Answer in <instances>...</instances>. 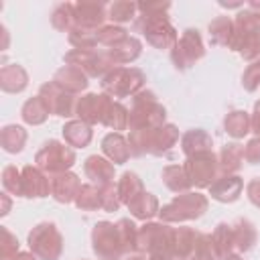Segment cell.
<instances>
[{
	"mask_svg": "<svg viewBox=\"0 0 260 260\" xmlns=\"http://www.w3.org/2000/svg\"><path fill=\"white\" fill-rule=\"evenodd\" d=\"M242 87L246 91H256L260 87V59L252 61L242 73Z\"/></svg>",
	"mask_w": 260,
	"mask_h": 260,
	"instance_id": "48",
	"label": "cell"
},
{
	"mask_svg": "<svg viewBox=\"0 0 260 260\" xmlns=\"http://www.w3.org/2000/svg\"><path fill=\"white\" fill-rule=\"evenodd\" d=\"M102 152L108 160H112L114 165H124L128 162V158L132 156L130 152V144L128 138L122 136L120 132H110L102 138Z\"/></svg>",
	"mask_w": 260,
	"mask_h": 260,
	"instance_id": "20",
	"label": "cell"
},
{
	"mask_svg": "<svg viewBox=\"0 0 260 260\" xmlns=\"http://www.w3.org/2000/svg\"><path fill=\"white\" fill-rule=\"evenodd\" d=\"M73 10H75V26L100 30L108 20V4L104 2L79 0L73 4Z\"/></svg>",
	"mask_w": 260,
	"mask_h": 260,
	"instance_id": "15",
	"label": "cell"
},
{
	"mask_svg": "<svg viewBox=\"0 0 260 260\" xmlns=\"http://www.w3.org/2000/svg\"><path fill=\"white\" fill-rule=\"evenodd\" d=\"M110 104H112V98L108 93H104V91L102 93L79 95L77 98V106H75V116H77V120H81V122H85L89 126L102 124Z\"/></svg>",
	"mask_w": 260,
	"mask_h": 260,
	"instance_id": "14",
	"label": "cell"
},
{
	"mask_svg": "<svg viewBox=\"0 0 260 260\" xmlns=\"http://www.w3.org/2000/svg\"><path fill=\"white\" fill-rule=\"evenodd\" d=\"M83 173L89 179V183L98 185V187H106L114 183L116 171H114V162L108 160L106 156L100 154H91L83 160Z\"/></svg>",
	"mask_w": 260,
	"mask_h": 260,
	"instance_id": "17",
	"label": "cell"
},
{
	"mask_svg": "<svg viewBox=\"0 0 260 260\" xmlns=\"http://www.w3.org/2000/svg\"><path fill=\"white\" fill-rule=\"evenodd\" d=\"M221 8H242L244 4L242 2H219Z\"/></svg>",
	"mask_w": 260,
	"mask_h": 260,
	"instance_id": "58",
	"label": "cell"
},
{
	"mask_svg": "<svg viewBox=\"0 0 260 260\" xmlns=\"http://www.w3.org/2000/svg\"><path fill=\"white\" fill-rule=\"evenodd\" d=\"M39 95L43 98V102L47 104V108H49V112L53 116H59V118H71V116H75L77 95L75 93H69L67 89H63L53 79L41 85Z\"/></svg>",
	"mask_w": 260,
	"mask_h": 260,
	"instance_id": "13",
	"label": "cell"
},
{
	"mask_svg": "<svg viewBox=\"0 0 260 260\" xmlns=\"http://www.w3.org/2000/svg\"><path fill=\"white\" fill-rule=\"evenodd\" d=\"M116 228H118V234H120L124 252L126 254L138 252V225L132 219H128V217H122V219L116 221Z\"/></svg>",
	"mask_w": 260,
	"mask_h": 260,
	"instance_id": "42",
	"label": "cell"
},
{
	"mask_svg": "<svg viewBox=\"0 0 260 260\" xmlns=\"http://www.w3.org/2000/svg\"><path fill=\"white\" fill-rule=\"evenodd\" d=\"M87 79H89V77H87L81 69H77V67H73V65H63V67H59V69L55 71V75H53V81H55V83H59L63 89H67L69 93H75V95H79L81 91L87 89V85H89Z\"/></svg>",
	"mask_w": 260,
	"mask_h": 260,
	"instance_id": "21",
	"label": "cell"
},
{
	"mask_svg": "<svg viewBox=\"0 0 260 260\" xmlns=\"http://www.w3.org/2000/svg\"><path fill=\"white\" fill-rule=\"evenodd\" d=\"M128 118H130L128 108H126L124 104L112 100V104H110V108H108V112H106L102 124H104L106 128L114 130V132H120V130H126V128H128Z\"/></svg>",
	"mask_w": 260,
	"mask_h": 260,
	"instance_id": "38",
	"label": "cell"
},
{
	"mask_svg": "<svg viewBox=\"0 0 260 260\" xmlns=\"http://www.w3.org/2000/svg\"><path fill=\"white\" fill-rule=\"evenodd\" d=\"M173 240L175 228L165 221H146L138 228V252L150 254H167L173 256Z\"/></svg>",
	"mask_w": 260,
	"mask_h": 260,
	"instance_id": "7",
	"label": "cell"
},
{
	"mask_svg": "<svg viewBox=\"0 0 260 260\" xmlns=\"http://www.w3.org/2000/svg\"><path fill=\"white\" fill-rule=\"evenodd\" d=\"M134 26L144 35L146 43L154 49H173V45L179 39L167 14H138Z\"/></svg>",
	"mask_w": 260,
	"mask_h": 260,
	"instance_id": "5",
	"label": "cell"
},
{
	"mask_svg": "<svg viewBox=\"0 0 260 260\" xmlns=\"http://www.w3.org/2000/svg\"><path fill=\"white\" fill-rule=\"evenodd\" d=\"M232 234H234V252L244 254V252H250L256 246L258 232H256V225L250 219H246V217L236 219L232 223Z\"/></svg>",
	"mask_w": 260,
	"mask_h": 260,
	"instance_id": "26",
	"label": "cell"
},
{
	"mask_svg": "<svg viewBox=\"0 0 260 260\" xmlns=\"http://www.w3.org/2000/svg\"><path fill=\"white\" fill-rule=\"evenodd\" d=\"M91 250L98 260H122L126 256L116 223L102 219L91 228Z\"/></svg>",
	"mask_w": 260,
	"mask_h": 260,
	"instance_id": "10",
	"label": "cell"
},
{
	"mask_svg": "<svg viewBox=\"0 0 260 260\" xmlns=\"http://www.w3.org/2000/svg\"><path fill=\"white\" fill-rule=\"evenodd\" d=\"M160 179L167 185V189H171L177 195L191 191V181H189L183 165H169V167H165L162 173H160Z\"/></svg>",
	"mask_w": 260,
	"mask_h": 260,
	"instance_id": "33",
	"label": "cell"
},
{
	"mask_svg": "<svg viewBox=\"0 0 260 260\" xmlns=\"http://www.w3.org/2000/svg\"><path fill=\"white\" fill-rule=\"evenodd\" d=\"M207 30H209V41H211V45H219V47L232 49L234 35H236L234 18H230V16H217V18H213V20L209 22Z\"/></svg>",
	"mask_w": 260,
	"mask_h": 260,
	"instance_id": "28",
	"label": "cell"
},
{
	"mask_svg": "<svg viewBox=\"0 0 260 260\" xmlns=\"http://www.w3.org/2000/svg\"><path fill=\"white\" fill-rule=\"evenodd\" d=\"M193 260H219V254H217V248H215V244H213L211 234L199 232Z\"/></svg>",
	"mask_w": 260,
	"mask_h": 260,
	"instance_id": "47",
	"label": "cell"
},
{
	"mask_svg": "<svg viewBox=\"0 0 260 260\" xmlns=\"http://www.w3.org/2000/svg\"><path fill=\"white\" fill-rule=\"evenodd\" d=\"M26 138H28L26 130L22 126H18V124H8V126H4L0 130V144L10 154L20 152L24 148V144H26Z\"/></svg>",
	"mask_w": 260,
	"mask_h": 260,
	"instance_id": "35",
	"label": "cell"
},
{
	"mask_svg": "<svg viewBox=\"0 0 260 260\" xmlns=\"http://www.w3.org/2000/svg\"><path fill=\"white\" fill-rule=\"evenodd\" d=\"M244 160L250 165H260V136H254L244 146Z\"/></svg>",
	"mask_w": 260,
	"mask_h": 260,
	"instance_id": "51",
	"label": "cell"
},
{
	"mask_svg": "<svg viewBox=\"0 0 260 260\" xmlns=\"http://www.w3.org/2000/svg\"><path fill=\"white\" fill-rule=\"evenodd\" d=\"M209 207V201L203 193L199 191H187L175 195L167 205L160 207L158 217L165 223H183V221H193L205 215Z\"/></svg>",
	"mask_w": 260,
	"mask_h": 260,
	"instance_id": "3",
	"label": "cell"
},
{
	"mask_svg": "<svg viewBox=\"0 0 260 260\" xmlns=\"http://www.w3.org/2000/svg\"><path fill=\"white\" fill-rule=\"evenodd\" d=\"M183 169L191 181V187H195V189H205V187L209 189L213 185V181L221 175L219 160H217V154L213 150L185 156Z\"/></svg>",
	"mask_w": 260,
	"mask_h": 260,
	"instance_id": "9",
	"label": "cell"
},
{
	"mask_svg": "<svg viewBox=\"0 0 260 260\" xmlns=\"http://www.w3.org/2000/svg\"><path fill=\"white\" fill-rule=\"evenodd\" d=\"M205 57V45L197 28H185L171 49V61L177 69L185 71Z\"/></svg>",
	"mask_w": 260,
	"mask_h": 260,
	"instance_id": "11",
	"label": "cell"
},
{
	"mask_svg": "<svg viewBox=\"0 0 260 260\" xmlns=\"http://www.w3.org/2000/svg\"><path fill=\"white\" fill-rule=\"evenodd\" d=\"M181 150L185 156L213 150V138L203 128H191L181 136Z\"/></svg>",
	"mask_w": 260,
	"mask_h": 260,
	"instance_id": "27",
	"label": "cell"
},
{
	"mask_svg": "<svg viewBox=\"0 0 260 260\" xmlns=\"http://www.w3.org/2000/svg\"><path fill=\"white\" fill-rule=\"evenodd\" d=\"M77 156L75 150L59 140H47L41 150L35 154V162L39 169H43L49 177L59 175V173H67L73 165H75Z\"/></svg>",
	"mask_w": 260,
	"mask_h": 260,
	"instance_id": "8",
	"label": "cell"
},
{
	"mask_svg": "<svg viewBox=\"0 0 260 260\" xmlns=\"http://www.w3.org/2000/svg\"><path fill=\"white\" fill-rule=\"evenodd\" d=\"M67 39H69V45L73 49H81V51H93L100 45L98 43V30L83 28V26H73L67 32Z\"/></svg>",
	"mask_w": 260,
	"mask_h": 260,
	"instance_id": "40",
	"label": "cell"
},
{
	"mask_svg": "<svg viewBox=\"0 0 260 260\" xmlns=\"http://www.w3.org/2000/svg\"><path fill=\"white\" fill-rule=\"evenodd\" d=\"M211 238H213V244L217 248V254H219V260L228 254L234 252V234H232V223H217L215 230L211 232Z\"/></svg>",
	"mask_w": 260,
	"mask_h": 260,
	"instance_id": "43",
	"label": "cell"
},
{
	"mask_svg": "<svg viewBox=\"0 0 260 260\" xmlns=\"http://www.w3.org/2000/svg\"><path fill=\"white\" fill-rule=\"evenodd\" d=\"M244 189V179L238 175H219L213 185L209 187V195L211 199L219 201V203H234L240 199Z\"/></svg>",
	"mask_w": 260,
	"mask_h": 260,
	"instance_id": "19",
	"label": "cell"
},
{
	"mask_svg": "<svg viewBox=\"0 0 260 260\" xmlns=\"http://www.w3.org/2000/svg\"><path fill=\"white\" fill-rule=\"evenodd\" d=\"M177 142H179V128L175 124H162L158 128L130 130V134H128V144H130L132 156H144V154L162 156V154H169Z\"/></svg>",
	"mask_w": 260,
	"mask_h": 260,
	"instance_id": "1",
	"label": "cell"
},
{
	"mask_svg": "<svg viewBox=\"0 0 260 260\" xmlns=\"http://www.w3.org/2000/svg\"><path fill=\"white\" fill-rule=\"evenodd\" d=\"M18 240L16 236L8 230V228H2V248H0V258L2 260H12L16 254H18Z\"/></svg>",
	"mask_w": 260,
	"mask_h": 260,
	"instance_id": "50",
	"label": "cell"
},
{
	"mask_svg": "<svg viewBox=\"0 0 260 260\" xmlns=\"http://www.w3.org/2000/svg\"><path fill=\"white\" fill-rule=\"evenodd\" d=\"M81 260H83V258H81Z\"/></svg>",
	"mask_w": 260,
	"mask_h": 260,
	"instance_id": "62",
	"label": "cell"
},
{
	"mask_svg": "<svg viewBox=\"0 0 260 260\" xmlns=\"http://www.w3.org/2000/svg\"><path fill=\"white\" fill-rule=\"evenodd\" d=\"M250 120H252V132L256 136H260V102L254 104V110L250 114Z\"/></svg>",
	"mask_w": 260,
	"mask_h": 260,
	"instance_id": "54",
	"label": "cell"
},
{
	"mask_svg": "<svg viewBox=\"0 0 260 260\" xmlns=\"http://www.w3.org/2000/svg\"><path fill=\"white\" fill-rule=\"evenodd\" d=\"M140 14H167L171 8V2H136Z\"/></svg>",
	"mask_w": 260,
	"mask_h": 260,
	"instance_id": "52",
	"label": "cell"
},
{
	"mask_svg": "<svg viewBox=\"0 0 260 260\" xmlns=\"http://www.w3.org/2000/svg\"><path fill=\"white\" fill-rule=\"evenodd\" d=\"M130 118L128 128L130 130H142V128H158L167 124V110L158 102L156 93L152 89H142L130 100Z\"/></svg>",
	"mask_w": 260,
	"mask_h": 260,
	"instance_id": "2",
	"label": "cell"
},
{
	"mask_svg": "<svg viewBox=\"0 0 260 260\" xmlns=\"http://www.w3.org/2000/svg\"><path fill=\"white\" fill-rule=\"evenodd\" d=\"M199 230L195 228H175V240H173V258L175 260H193L195 246H197Z\"/></svg>",
	"mask_w": 260,
	"mask_h": 260,
	"instance_id": "22",
	"label": "cell"
},
{
	"mask_svg": "<svg viewBox=\"0 0 260 260\" xmlns=\"http://www.w3.org/2000/svg\"><path fill=\"white\" fill-rule=\"evenodd\" d=\"M232 51L240 53L246 61H256L260 59V37L258 35H244V32H236L234 35V43H232Z\"/></svg>",
	"mask_w": 260,
	"mask_h": 260,
	"instance_id": "36",
	"label": "cell"
},
{
	"mask_svg": "<svg viewBox=\"0 0 260 260\" xmlns=\"http://www.w3.org/2000/svg\"><path fill=\"white\" fill-rule=\"evenodd\" d=\"M51 195V177L37 165L22 167V197L41 199Z\"/></svg>",
	"mask_w": 260,
	"mask_h": 260,
	"instance_id": "16",
	"label": "cell"
},
{
	"mask_svg": "<svg viewBox=\"0 0 260 260\" xmlns=\"http://www.w3.org/2000/svg\"><path fill=\"white\" fill-rule=\"evenodd\" d=\"M8 211H10V199H8V193H2V209H0V213L6 215Z\"/></svg>",
	"mask_w": 260,
	"mask_h": 260,
	"instance_id": "56",
	"label": "cell"
},
{
	"mask_svg": "<svg viewBox=\"0 0 260 260\" xmlns=\"http://www.w3.org/2000/svg\"><path fill=\"white\" fill-rule=\"evenodd\" d=\"M49 108L47 104L43 102L41 95H32L28 98L24 104H22V110H20V116H22V122L28 124V126H41L47 122L49 118Z\"/></svg>",
	"mask_w": 260,
	"mask_h": 260,
	"instance_id": "32",
	"label": "cell"
},
{
	"mask_svg": "<svg viewBox=\"0 0 260 260\" xmlns=\"http://www.w3.org/2000/svg\"><path fill=\"white\" fill-rule=\"evenodd\" d=\"M234 26H236V32L260 37V12H254L250 8H242L234 18Z\"/></svg>",
	"mask_w": 260,
	"mask_h": 260,
	"instance_id": "44",
	"label": "cell"
},
{
	"mask_svg": "<svg viewBox=\"0 0 260 260\" xmlns=\"http://www.w3.org/2000/svg\"><path fill=\"white\" fill-rule=\"evenodd\" d=\"M246 195H248L250 203L260 209V177H254V179L248 181V185H246Z\"/></svg>",
	"mask_w": 260,
	"mask_h": 260,
	"instance_id": "53",
	"label": "cell"
},
{
	"mask_svg": "<svg viewBox=\"0 0 260 260\" xmlns=\"http://www.w3.org/2000/svg\"><path fill=\"white\" fill-rule=\"evenodd\" d=\"M100 193H102V209L104 211H118L122 201H120V195H118V189L116 185H106V187H100Z\"/></svg>",
	"mask_w": 260,
	"mask_h": 260,
	"instance_id": "49",
	"label": "cell"
},
{
	"mask_svg": "<svg viewBox=\"0 0 260 260\" xmlns=\"http://www.w3.org/2000/svg\"><path fill=\"white\" fill-rule=\"evenodd\" d=\"M79 189H81V179L71 171L51 177V195L57 203H65V205L73 203Z\"/></svg>",
	"mask_w": 260,
	"mask_h": 260,
	"instance_id": "18",
	"label": "cell"
},
{
	"mask_svg": "<svg viewBox=\"0 0 260 260\" xmlns=\"http://www.w3.org/2000/svg\"><path fill=\"white\" fill-rule=\"evenodd\" d=\"M126 207L130 209L132 217L142 219V221H150V219H152L154 215H158V211H160V205H158L156 195H152V193H148V191H142V193H140L134 201H130Z\"/></svg>",
	"mask_w": 260,
	"mask_h": 260,
	"instance_id": "29",
	"label": "cell"
},
{
	"mask_svg": "<svg viewBox=\"0 0 260 260\" xmlns=\"http://www.w3.org/2000/svg\"><path fill=\"white\" fill-rule=\"evenodd\" d=\"M51 24L53 28L61 30V32H69L75 26V10L71 2H61L53 8L51 12Z\"/></svg>",
	"mask_w": 260,
	"mask_h": 260,
	"instance_id": "41",
	"label": "cell"
},
{
	"mask_svg": "<svg viewBox=\"0 0 260 260\" xmlns=\"http://www.w3.org/2000/svg\"><path fill=\"white\" fill-rule=\"evenodd\" d=\"M148 260H175L173 256H167V254H150Z\"/></svg>",
	"mask_w": 260,
	"mask_h": 260,
	"instance_id": "59",
	"label": "cell"
},
{
	"mask_svg": "<svg viewBox=\"0 0 260 260\" xmlns=\"http://www.w3.org/2000/svg\"><path fill=\"white\" fill-rule=\"evenodd\" d=\"M65 65H73L77 69H81L87 77H104L106 73H110L116 65L110 59L108 51H81V49H71L65 53Z\"/></svg>",
	"mask_w": 260,
	"mask_h": 260,
	"instance_id": "12",
	"label": "cell"
},
{
	"mask_svg": "<svg viewBox=\"0 0 260 260\" xmlns=\"http://www.w3.org/2000/svg\"><path fill=\"white\" fill-rule=\"evenodd\" d=\"M221 260H244V258H242V254H238V252H232V254L223 256Z\"/></svg>",
	"mask_w": 260,
	"mask_h": 260,
	"instance_id": "61",
	"label": "cell"
},
{
	"mask_svg": "<svg viewBox=\"0 0 260 260\" xmlns=\"http://www.w3.org/2000/svg\"><path fill=\"white\" fill-rule=\"evenodd\" d=\"M12 260H39V258H37V256H35V254L28 250V252H18V254H16Z\"/></svg>",
	"mask_w": 260,
	"mask_h": 260,
	"instance_id": "55",
	"label": "cell"
},
{
	"mask_svg": "<svg viewBox=\"0 0 260 260\" xmlns=\"http://www.w3.org/2000/svg\"><path fill=\"white\" fill-rule=\"evenodd\" d=\"M28 85V73L18 63H8L0 67V87L6 93H20Z\"/></svg>",
	"mask_w": 260,
	"mask_h": 260,
	"instance_id": "23",
	"label": "cell"
},
{
	"mask_svg": "<svg viewBox=\"0 0 260 260\" xmlns=\"http://www.w3.org/2000/svg\"><path fill=\"white\" fill-rule=\"evenodd\" d=\"M28 250L39 260H59L63 254V236L53 221H41L28 232Z\"/></svg>",
	"mask_w": 260,
	"mask_h": 260,
	"instance_id": "6",
	"label": "cell"
},
{
	"mask_svg": "<svg viewBox=\"0 0 260 260\" xmlns=\"http://www.w3.org/2000/svg\"><path fill=\"white\" fill-rule=\"evenodd\" d=\"M128 37V30L126 28H122L120 24H104L100 30H98V43L102 45V47H108V49H112L114 45H118V43H122L124 39Z\"/></svg>",
	"mask_w": 260,
	"mask_h": 260,
	"instance_id": "46",
	"label": "cell"
},
{
	"mask_svg": "<svg viewBox=\"0 0 260 260\" xmlns=\"http://www.w3.org/2000/svg\"><path fill=\"white\" fill-rule=\"evenodd\" d=\"M61 134H63L65 144H69L71 148H85V146H89V142L93 138V128L75 118V120H67L63 124Z\"/></svg>",
	"mask_w": 260,
	"mask_h": 260,
	"instance_id": "24",
	"label": "cell"
},
{
	"mask_svg": "<svg viewBox=\"0 0 260 260\" xmlns=\"http://www.w3.org/2000/svg\"><path fill=\"white\" fill-rule=\"evenodd\" d=\"M2 187L6 193L22 197V169H16L14 165H8L2 169Z\"/></svg>",
	"mask_w": 260,
	"mask_h": 260,
	"instance_id": "45",
	"label": "cell"
},
{
	"mask_svg": "<svg viewBox=\"0 0 260 260\" xmlns=\"http://www.w3.org/2000/svg\"><path fill=\"white\" fill-rule=\"evenodd\" d=\"M217 160H219V171H221V175H236V173L242 169V162H244V146L238 144V142L225 144V146L219 150Z\"/></svg>",
	"mask_w": 260,
	"mask_h": 260,
	"instance_id": "30",
	"label": "cell"
},
{
	"mask_svg": "<svg viewBox=\"0 0 260 260\" xmlns=\"http://www.w3.org/2000/svg\"><path fill=\"white\" fill-rule=\"evenodd\" d=\"M122 260H148V256L142 252H132V254H126Z\"/></svg>",
	"mask_w": 260,
	"mask_h": 260,
	"instance_id": "57",
	"label": "cell"
},
{
	"mask_svg": "<svg viewBox=\"0 0 260 260\" xmlns=\"http://www.w3.org/2000/svg\"><path fill=\"white\" fill-rule=\"evenodd\" d=\"M144 73L138 67H114L102 77V91L110 98H134L144 89Z\"/></svg>",
	"mask_w": 260,
	"mask_h": 260,
	"instance_id": "4",
	"label": "cell"
},
{
	"mask_svg": "<svg viewBox=\"0 0 260 260\" xmlns=\"http://www.w3.org/2000/svg\"><path fill=\"white\" fill-rule=\"evenodd\" d=\"M136 12H138V6L136 2H130V0H116L108 4V18L112 20V24H124L134 20L138 16Z\"/></svg>",
	"mask_w": 260,
	"mask_h": 260,
	"instance_id": "39",
	"label": "cell"
},
{
	"mask_svg": "<svg viewBox=\"0 0 260 260\" xmlns=\"http://www.w3.org/2000/svg\"><path fill=\"white\" fill-rule=\"evenodd\" d=\"M223 130L232 138H244L248 132H252V120L246 110H232L223 118Z\"/></svg>",
	"mask_w": 260,
	"mask_h": 260,
	"instance_id": "31",
	"label": "cell"
},
{
	"mask_svg": "<svg viewBox=\"0 0 260 260\" xmlns=\"http://www.w3.org/2000/svg\"><path fill=\"white\" fill-rule=\"evenodd\" d=\"M75 207L81 209V211H98L102 209V193H100V187L93 185V183H85L81 185L77 197H75Z\"/></svg>",
	"mask_w": 260,
	"mask_h": 260,
	"instance_id": "37",
	"label": "cell"
},
{
	"mask_svg": "<svg viewBox=\"0 0 260 260\" xmlns=\"http://www.w3.org/2000/svg\"><path fill=\"white\" fill-rule=\"evenodd\" d=\"M106 51H108V55H110V59L114 61L116 67H124L128 63H134L140 57L142 43H140V39L128 35L122 43H118V45H114L112 49H106Z\"/></svg>",
	"mask_w": 260,
	"mask_h": 260,
	"instance_id": "25",
	"label": "cell"
},
{
	"mask_svg": "<svg viewBox=\"0 0 260 260\" xmlns=\"http://www.w3.org/2000/svg\"><path fill=\"white\" fill-rule=\"evenodd\" d=\"M116 189H118V195H120L122 205H128L130 201H134V199L144 191V185H142V179H140L136 173L126 171V173H122V177L118 179Z\"/></svg>",
	"mask_w": 260,
	"mask_h": 260,
	"instance_id": "34",
	"label": "cell"
},
{
	"mask_svg": "<svg viewBox=\"0 0 260 260\" xmlns=\"http://www.w3.org/2000/svg\"><path fill=\"white\" fill-rule=\"evenodd\" d=\"M248 8L254 10V12H260V0H250L248 2Z\"/></svg>",
	"mask_w": 260,
	"mask_h": 260,
	"instance_id": "60",
	"label": "cell"
}]
</instances>
